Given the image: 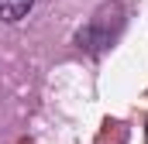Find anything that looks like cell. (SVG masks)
<instances>
[{
  "label": "cell",
  "instance_id": "6da1fadb",
  "mask_svg": "<svg viewBox=\"0 0 148 144\" xmlns=\"http://www.w3.org/2000/svg\"><path fill=\"white\" fill-rule=\"evenodd\" d=\"M31 7H35V0H0V21L17 24L31 14Z\"/></svg>",
  "mask_w": 148,
  "mask_h": 144
},
{
  "label": "cell",
  "instance_id": "7a4b0ae2",
  "mask_svg": "<svg viewBox=\"0 0 148 144\" xmlns=\"http://www.w3.org/2000/svg\"><path fill=\"white\" fill-rule=\"evenodd\" d=\"M145 144H148V127H145Z\"/></svg>",
  "mask_w": 148,
  "mask_h": 144
}]
</instances>
